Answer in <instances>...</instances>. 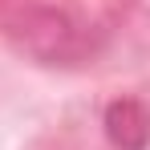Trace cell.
<instances>
[{"mask_svg":"<svg viewBox=\"0 0 150 150\" xmlns=\"http://www.w3.org/2000/svg\"><path fill=\"white\" fill-rule=\"evenodd\" d=\"M110 134H114V142H122L126 150H138L150 138V122H146V114H142L134 101H122V105L110 110Z\"/></svg>","mask_w":150,"mask_h":150,"instance_id":"6da1fadb","label":"cell"}]
</instances>
